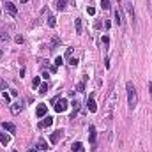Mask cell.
<instances>
[{
    "instance_id": "d6986e66",
    "label": "cell",
    "mask_w": 152,
    "mask_h": 152,
    "mask_svg": "<svg viewBox=\"0 0 152 152\" xmlns=\"http://www.w3.org/2000/svg\"><path fill=\"white\" fill-rule=\"evenodd\" d=\"M46 90H48V83L39 85V94H46Z\"/></svg>"
},
{
    "instance_id": "603a6c76",
    "label": "cell",
    "mask_w": 152,
    "mask_h": 152,
    "mask_svg": "<svg viewBox=\"0 0 152 152\" xmlns=\"http://www.w3.org/2000/svg\"><path fill=\"white\" fill-rule=\"evenodd\" d=\"M85 80H87V78H83V81L78 83V92H83V89H85Z\"/></svg>"
},
{
    "instance_id": "484cf974",
    "label": "cell",
    "mask_w": 152,
    "mask_h": 152,
    "mask_svg": "<svg viewBox=\"0 0 152 152\" xmlns=\"http://www.w3.org/2000/svg\"><path fill=\"white\" fill-rule=\"evenodd\" d=\"M87 12H89L90 16H94V14H96V9H94V7H89V9H87Z\"/></svg>"
},
{
    "instance_id": "d6a6232c",
    "label": "cell",
    "mask_w": 152,
    "mask_h": 152,
    "mask_svg": "<svg viewBox=\"0 0 152 152\" xmlns=\"http://www.w3.org/2000/svg\"><path fill=\"white\" fill-rule=\"evenodd\" d=\"M19 2H21V4H27V2H28V0H19Z\"/></svg>"
},
{
    "instance_id": "1f68e13d",
    "label": "cell",
    "mask_w": 152,
    "mask_h": 152,
    "mask_svg": "<svg viewBox=\"0 0 152 152\" xmlns=\"http://www.w3.org/2000/svg\"><path fill=\"white\" fill-rule=\"evenodd\" d=\"M149 92L152 94V81H149Z\"/></svg>"
},
{
    "instance_id": "836d02e7",
    "label": "cell",
    "mask_w": 152,
    "mask_h": 152,
    "mask_svg": "<svg viewBox=\"0 0 152 152\" xmlns=\"http://www.w3.org/2000/svg\"><path fill=\"white\" fill-rule=\"evenodd\" d=\"M2 55H4V51H2V50H0V58H2Z\"/></svg>"
},
{
    "instance_id": "83f0119b",
    "label": "cell",
    "mask_w": 152,
    "mask_h": 152,
    "mask_svg": "<svg viewBox=\"0 0 152 152\" xmlns=\"http://www.w3.org/2000/svg\"><path fill=\"white\" fill-rule=\"evenodd\" d=\"M0 39H4V41H7V39H9V35H7L5 32H2V35H0Z\"/></svg>"
},
{
    "instance_id": "7402d4cb",
    "label": "cell",
    "mask_w": 152,
    "mask_h": 152,
    "mask_svg": "<svg viewBox=\"0 0 152 152\" xmlns=\"http://www.w3.org/2000/svg\"><path fill=\"white\" fill-rule=\"evenodd\" d=\"M62 62H64V58H62V57H57V58H55V67L62 66Z\"/></svg>"
},
{
    "instance_id": "7c38bea8",
    "label": "cell",
    "mask_w": 152,
    "mask_h": 152,
    "mask_svg": "<svg viewBox=\"0 0 152 152\" xmlns=\"http://www.w3.org/2000/svg\"><path fill=\"white\" fill-rule=\"evenodd\" d=\"M9 142H11V136L5 135V133H0V143H2V145H7Z\"/></svg>"
},
{
    "instance_id": "8fae6325",
    "label": "cell",
    "mask_w": 152,
    "mask_h": 152,
    "mask_svg": "<svg viewBox=\"0 0 152 152\" xmlns=\"http://www.w3.org/2000/svg\"><path fill=\"white\" fill-rule=\"evenodd\" d=\"M5 9H7V11H9V12L12 14V16H14V14L18 12V9H16V5H14L12 2H5Z\"/></svg>"
},
{
    "instance_id": "7a4b0ae2",
    "label": "cell",
    "mask_w": 152,
    "mask_h": 152,
    "mask_svg": "<svg viewBox=\"0 0 152 152\" xmlns=\"http://www.w3.org/2000/svg\"><path fill=\"white\" fill-rule=\"evenodd\" d=\"M67 99H64V97H58V99H55V112H58V113H62V112H66L67 110Z\"/></svg>"
},
{
    "instance_id": "d590c367",
    "label": "cell",
    "mask_w": 152,
    "mask_h": 152,
    "mask_svg": "<svg viewBox=\"0 0 152 152\" xmlns=\"http://www.w3.org/2000/svg\"><path fill=\"white\" fill-rule=\"evenodd\" d=\"M5 2H11V0H5Z\"/></svg>"
},
{
    "instance_id": "5b68a950",
    "label": "cell",
    "mask_w": 152,
    "mask_h": 152,
    "mask_svg": "<svg viewBox=\"0 0 152 152\" xmlns=\"http://www.w3.org/2000/svg\"><path fill=\"white\" fill-rule=\"evenodd\" d=\"M89 142L90 143H96V126H90L89 128Z\"/></svg>"
},
{
    "instance_id": "f1b7e54d",
    "label": "cell",
    "mask_w": 152,
    "mask_h": 152,
    "mask_svg": "<svg viewBox=\"0 0 152 152\" xmlns=\"http://www.w3.org/2000/svg\"><path fill=\"white\" fill-rule=\"evenodd\" d=\"M69 64H71V66H76V64H78V58H71Z\"/></svg>"
},
{
    "instance_id": "cb8c5ba5",
    "label": "cell",
    "mask_w": 152,
    "mask_h": 152,
    "mask_svg": "<svg viewBox=\"0 0 152 152\" xmlns=\"http://www.w3.org/2000/svg\"><path fill=\"white\" fill-rule=\"evenodd\" d=\"M32 85H34V87H39V85H41V78H39V76H35V78H34V83H32Z\"/></svg>"
},
{
    "instance_id": "2e32d148",
    "label": "cell",
    "mask_w": 152,
    "mask_h": 152,
    "mask_svg": "<svg viewBox=\"0 0 152 152\" xmlns=\"http://www.w3.org/2000/svg\"><path fill=\"white\" fill-rule=\"evenodd\" d=\"M76 34H81V18H76Z\"/></svg>"
},
{
    "instance_id": "30bf717a",
    "label": "cell",
    "mask_w": 152,
    "mask_h": 152,
    "mask_svg": "<svg viewBox=\"0 0 152 152\" xmlns=\"http://www.w3.org/2000/svg\"><path fill=\"white\" fill-rule=\"evenodd\" d=\"M62 133H64L62 129H58V131H55V133H53V135L50 136V140H51V143H57V142L60 140V136H62Z\"/></svg>"
},
{
    "instance_id": "e575fe53",
    "label": "cell",
    "mask_w": 152,
    "mask_h": 152,
    "mask_svg": "<svg viewBox=\"0 0 152 152\" xmlns=\"http://www.w3.org/2000/svg\"><path fill=\"white\" fill-rule=\"evenodd\" d=\"M30 152H37V151H30Z\"/></svg>"
},
{
    "instance_id": "ffe728a7",
    "label": "cell",
    "mask_w": 152,
    "mask_h": 152,
    "mask_svg": "<svg viewBox=\"0 0 152 152\" xmlns=\"http://www.w3.org/2000/svg\"><path fill=\"white\" fill-rule=\"evenodd\" d=\"M0 90H7V83H5V80L0 76Z\"/></svg>"
},
{
    "instance_id": "4316f807",
    "label": "cell",
    "mask_w": 152,
    "mask_h": 152,
    "mask_svg": "<svg viewBox=\"0 0 152 152\" xmlns=\"http://www.w3.org/2000/svg\"><path fill=\"white\" fill-rule=\"evenodd\" d=\"M71 55H73V48H67L66 50V57H71Z\"/></svg>"
},
{
    "instance_id": "ac0fdd59",
    "label": "cell",
    "mask_w": 152,
    "mask_h": 152,
    "mask_svg": "<svg viewBox=\"0 0 152 152\" xmlns=\"http://www.w3.org/2000/svg\"><path fill=\"white\" fill-rule=\"evenodd\" d=\"M101 7L104 9V11H108L112 5H110V0H101Z\"/></svg>"
},
{
    "instance_id": "f546056e",
    "label": "cell",
    "mask_w": 152,
    "mask_h": 152,
    "mask_svg": "<svg viewBox=\"0 0 152 152\" xmlns=\"http://www.w3.org/2000/svg\"><path fill=\"white\" fill-rule=\"evenodd\" d=\"M16 43H18V44H21V43H23V37H21V35H18V37H16Z\"/></svg>"
},
{
    "instance_id": "277c9868",
    "label": "cell",
    "mask_w": 152,
    "mask_h": 152,
    "mask_svg": "<svg viewBox=\"0 0 152 152\" xmlns=\"http://www.w3.org/2000/svg\"><path fill=\"white\" fill-rule=\"evenodd\" d=\"M2 128H4L5 131H9V133H12V135L16 133V126H14L12 122H2Z\"/></svg>"
},
{
    "instance_id": "8992f818",
    "label": "cell",
    "mask_w": 152,
    "mask_h": 152,
    "mask_svg": "<svg viewBox=\"0 0 152 152\" xmlns=\"http://www.w3.org/2000/svg\"><path fill=\"white\" fill-rule=\"evenodd\" d=\"M126 11H128V14H129L131 21L135 23V9H133V4H131V2H129V4H126Z\"/></svg>"
},
{
    "instance_id": "e0dca14e",
    "label": "cell",
    "mask_w": 152,
    "mask_h": 152,
    "mask_svg": "<svg viewBox=\"0 0 152 152\" xmlns=\"http://www.w3.org/2000/svg\"><path fill=\"white\" fill-rule=\"evenodd\" d=\"M37 149H41V151H46V149H48V143H46L44 140H39V143H37Z\"/></svg>"
},
{
    "instance_id": "52a82bcc",
    "label": "cell",
    "mask_w": 152,
    "mask_h": 152,
    "mask_svg": "<svg viewBox=\"0 0 152 152\" xmlns=\"http://www.w3.org/2000/svg\"><path fill=\"white\" fill-rule=\"evenodd\" d=\"M21 110H23V103H14V104L11 106V112H12L14 115H18Z\"/></svg>"
},
{
    "instance_id": "9c48e42d",
    "label": "cell",
    "mask_w": 152,
    "mask_h": 152,
    "mask_svg": "<svg viewBox=\"0 0 152 152\" xmlns=\"http://www.w3.org/2000/svg\"><path fill=\"white\" fill-rule=\"evenodd\" d=\"M51 124H53V117H50V115H48V117H44V120L39 124V128H50Z\"/></svg>"
},
{
    "instance_id": "8d00e7d4",
    "label": "cell",
    "mask_w": 152,
    "mask_h": 152,
    "mask_svg": "<svg viewBox=\"0 0 152 152\" xmlns=\"http://www.w3.org/2000/svg\"><path fill=\"white\" fill-rule=\"evenodd\" d=\"M12 152H16V151H12Z\"/></svg>"
},
{
    "instance_id": "3957f363",
    "label": "cell",
    "mask_w": 152,
    "mask_h": 152,
    "mask_svg": "<svg viewBox=\"0 0 152 152\" xmlns=\"http://www.w3.org/2000/svg\"><path fill=\"white\" fill-rule=\"evenodd\" d=\"M87 106H89L90 113H96V112H97V104H96V101H94V97H92V96L87 99Z\"/></svg>"
},
{
    "instance_id": "5bb4252c",
    "label": "cell",
    "mask_w": 152,
    "mask_h": 152,
    "mask_svg": "<svg viewBox=\"0 0 152 152\" xmlns=\"http://www.w3.org/2000/svg\"><path fill=\"white\" fill-rule=\"evenodd\" d=\"M66 5H67V0H58V2H57V9H58V11H64Z\"/></svg>"
},
{
    "instance_id": "4dcf8cb0",
    "label": "cell",
    "mask_w": 152,
    "mask_h": 152,
    "mask_svg": "<svg viewBox=\"0 0 152 152\" xmlns=\"http://www.w3.org/2000/svg\"><path fill=\"white\" fill-rule=\"evenodd\" d=\"M103 43H104V44H108V43H110V37H108V35H104V37H103Z\"/></svg>"
},
{
    "instance_id": "4fadbf2b",
    "label": "cell",
    "mask_w": 152,
    "mask_h": 152,
    "mask_svg": "<svg viewBox=\"0 0 152 152\" xmlns=\"http://www.w3.org/2000/svg\"><path fill=\"white\" fill-rule=\"evenodd\" d=\"M73 152H83V145H81L80 142L73 143Z\"/></svg>"
},
{
    "instance_id": "d4e9b609",
    "label": "cell",
    "mask_w": 152,
    "mask_h": 152,
    "mask_svg": "<svg viewBox=\"0 0 152 152\" xmlns=\"http://www.w3.org/2000/svg\"><path fill=\"white\" fill-rule=\"evenodd\" d=\"M2 97H4V101H5V103H9V101H11V97H9V94H7L5 90L2 92Z\"/></svg>"
},
{
    "instance_id": "9a60e30c",
    "label": "cell",
    "mask_w": 152,
    "mask_h": 152,
    "mask_svg": "<svg viewBox=\"0 0 152 152\" xmlns=\"http://www.w3.org/2000/svg\"><path fill=\"white\" fill-rule=\"evenodd\" d=\"M115 21H117V25H122V14H120L119 9L115 11Z\"/></svg>"
},
{
    "instance_id": "44dd1931",
    "label": "cell",
    "mask_w": 152,
    "mask_h": 152,
    "mask_svg": "<svg viewBox=\"0 0 152 152\" xmlns=\"http://www.w3.org/2000/svg\"><path fill=\"white\" fill-rule=\"evenodd\" d=\"M48 25H50V27H55V25H57V21H55V16H50V18H48Z\"/></svg>"
},
{
    "instance_id": "6da1fadb",
    "label": "cell",
    "mask_w": 152,
    "mask_h": 152,
    "mask_svg": "<svg viewBox=\"0 0 152 152\" xmlns=\"http://www.w3.org/2000/svg\"><path fill=\"white\" fill-rule=\"evenodd\" d=\"M126 90H128V104H129V110H135L136 104H138V94H136V89H135L133 81H128L126 83Z\"/></svg>"
},
{
    "instance_id": "ba28073f",
    "label": "cell",
    "mask_w": 152,
    "mask_h": 152,
    "mask_svg": "<svg viewBox=\"0 0 152 152\" xmlns=\"http://www.w3.org/2000/svg\"><path fill=\"white\" fill-rule=\"evenodd\" d=\"M46 112H48V108H46V104H39V106H37V110H35V113H37V117H44V115H46Z\"/></svg>"
}]
</instances>
